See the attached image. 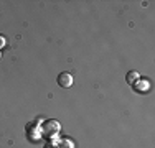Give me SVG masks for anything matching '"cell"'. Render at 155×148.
I'll use <instances>...</instances> for the list:
<instances>
[{
	"label": "cell",
	"mask_w": 155,
	"mask_h": 148,
	"mask_svg": "<svg viewBox=\"0 0 155 148\" xmlns=\"http://www.w3.org/2000/svg\"><path fill=\"white\" fill-rule=\"evenodd\" d=\"M60 132V125H58L56 120H46L43 124V135L45 137H51V135H56Z\"/></svg>",
	"instance_id": "6da1fadb"
},
{
	"label": "cell",
	"mask_w": 155,
	"mask_h": 148,
	"mask_svg": "<svg viewBox=\"0 0 155 148\" xmlns=\"http://www.w3.org/2000/svg\"><path fill=\"white\" fill-rule=\"evenodd\" d=\"M58 84H60V87L63 89H68L73 86V76L69 72H61L60 76H58Z\"/></svg>",
	"instance_id": "7a4b0ae2"
},
{
	"label": "cell",
	"mask_w": 155,
	"mask_h": 148,
	"mask_svg": "<svg viewBox=\"0 0 155 148\" xmlns=\"http://www.w3.org/2000/svg\"><path fill=\"white\" fill-rule=\"evenodd\" d=\"M125 79H127V82L129 84H135V81L139 79V74L137 72H127V76H125Z\"/></svg>",
	"instance_id": "3957f363"
},
{
	"label": "cell",
	"mask_w": 155,
	"mask_h": 148,
	"mask_svg": "<svg viewBox=\"0 0 155 148\" xmlns=\"http://www.w3.org/2000/svg\"><path fill=\"white\" fill-rule=\"evenodd\" d=\"M60 148H73V143H71V142H68V140H61Z\"/></svg>",
	"instance_id": "277c9868"
},
{
	"label": "cell",
	"mask_w": 155,
	"mask_h": 148,
	"mask_svg": "<svg viewBox=\"0 0 155 148\" xmlns=\"http://www.w3.org/2000/svg\"><path fill=\"white\" fill-rule=\"evenodd\" d=\"M2 46H5V38H3V36H0V48Z\"/></svg>",
	"instance_id": "5b68a950"
},
{
	"label": "cell",
	"mask_w": 155,
	"mask_h": 148,
	"mask_svg": "<svg viewBox=\"0 0 155 148\" xmlns=\"http://www.w3.org/2000/svg\"><path fill=\"white\" fill-rule=\"evenodd\" d=\"M43 148H56V146H53V145H45Z\"/></svg>",
	"instance_id": "8992f818"
}]
</instances>
